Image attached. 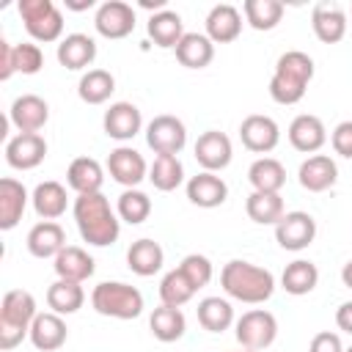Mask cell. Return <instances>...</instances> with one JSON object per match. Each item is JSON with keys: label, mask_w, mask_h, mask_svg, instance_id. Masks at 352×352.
I'll list each match as a JSON object with an SVG mask.
<instances>
[{"label": "cell", "mask_w": 352, "mask_h": 352, "mask_svg": "<svg viewBox=\"0 0 352 352\" xmlns=\"http://www.w3.org/2000/svg\"><path fill=\"white\" fill-rule=\"evenodd\" d=\"M14 74V44L0 38V80H8Z\"/></svg>", "instance_id": "7dc6e473"}, {"label": "cell", "mask_w": 352, "mask_h": 352, "mask_svg": "<svg viewBox=\"0 0 352 352\" xmlns=\"http://www.w3.org/2000/svg\"><path fill=\"white\" fill-rule=\"evenodd\" d=\"M344 352H352V346H346V349H344Z\"/></svg>", "instance_id": "816d5d0a"}, {"label": "cell", "mask_w": 352, "mask_h": 352, "mask_svg": "<svg viewBox=\"0 0 352 352\" xmlns=\"http://www.w3.org/2000/svg\"><path fill=\"white\" fill-rule=\"evenodd\" d=\"M311 80H314V58L302 50H289L275 63L270 80V96L278 104H297L305 96Z\"/></svg>", "instance_id": "3957f363"}, {"label": "cell", "mask_w": 352, "mask_h": 352, "mask_svg": "<svg viewBox=\"0 0 352 352\" xmlns=\"http://www.w3.org/2000/svg\"><path fill=\"white\" fill-rule=\"evenodd\" d=\"M47 157V140L38 132H19L6 143V162L16 170H33Z\"/></svg>", "instance_id": "7c38bea8"}, {"label": "cell", "mask_w": 352, "mask_h": 352, "mask_svg": "<svg viewBox=\"0 0 352 352\" xmlns=\"http://www.w3.org/2000/svg\"><path fill=\"white\" fill-rule=\"evenodd\" d=\"M198 324L209 333H223L234 324V308L226 297H204L198 302Z\"/></svg>", "instance_id": "f35d334b"}, {"label": "cell", "mask_w": 352, "mask_h": 352, "mask_svg": "<svg viewBox=\"0 0 352 352\" xmlns=\"http://www.w3.org/2000/svg\"><path fill=\"white\" fill-rule=\"evenodd\" d=\"M148 182L160 192H170L184 182V165L176 154H157L148 165Z\"/></svg>", "instance_id": "74e56055"}, {"label": "cell", "mask_w": 352, "mask_h": 352, "mask_svg": "<svg viewBox=\"0 0 352 352\" xmlns=\"http://www.w3.org/2000/svg\"><path fill=\"white\" fill-rule=\"evenodd\" d=\"M214 58V44L206 33H184V38L176 44V60L184 69H204Z\"/></svg>", "instance_id": "4dcf8cb0"}, {"label": "cell", "mask_w": 352, "mask_h": 352, "mask_svg": "<svg viewBox=\"0 0 352 352\" xmlns=\"http://www.w3.org/2000/svg\"><path fill=\"white\" fill-rule=\"evenodd\" d=\"M41 66H44V52L38 44H33V41L14 44V72L36 74V72H41Z\"/></svg>", "instance_id": "ee69618b"}, {"label": "cell", "mask_w": 352, "mask_h": 352, "mask_svg": "<svg viewBox=\"0 0 352 352\" xmlns=\"http://www.w3.org/2000/svg\"><path fill=\"white\" fill-rule=\"evenodd\" d=\"M8 121L19 132H38L50 121V104L38 94H22L8 107Z\"/></svg>", "instance_id": "2e32d148"}, {"label": "cell", "mask_w": 352, "mask_h": 352, "mask_svg": "<svg viewBox=\"0 0 352 352\" xmlns=\"http://www.w3.org/2000/svg\"><path fill=\"white\" fill-rule=\"evenodd\" d=\"M308 352H344L341 336H338V333H330V330H322V333H316V336L311 338Z\"/></svg>", "instance_id": "bcb514c9"}, {"label": "cell", "mask_w": 352, "mask_h": 352, "mask_svg": "<svg viewBox=\"0 0 352 352\" xmlns=\"http://www.w3.org/2000/svg\"><path fill=\"white\" fill-rule=\"evenodd\" d=\"M30 201H33V209L41 220H58L66 206H69V198H66V187L60 182H38L36 190L30 192Z\"/></svg>", "instance_id": "f1b7e54d"}, {"label": "cell", "mask_w": 352, "mask_h": 352, "mask_svg": "<svg viewBox=\"0 0 352 352\" xmlns=\"http://www.w3.org/2000/svg\"><path fill=\"white\" fill-rule=\"evenodd\" d=\"M245 212H248V217H250L253 223H258V226H275V223L286 214L280 192H258V190H253V192L248 195Z\"/></svg>", "instance_id": "8d00e7d4"}, {"label": "cell", "mask_w": 352, "mask_h": 352, "mask_svg": "<svg viewBox=\"0 0 352 352\" xmlns=\"http://www.w3.org/2000/svg\"><path fill=\"white\" fill-rule=\"evenodd\" d=\"M55 55H58V63L63 69L80 72V69H88L96 60V41L88 33H69L58 41Z\"/></svg>", "instance_id": "d6986e66"}, {"label": "cell", "mask_w": 352, "mask_h": 352, "mask_svg": "<svg viewBox=\"0 0 352 352\" xmlns=\"http://www.w3.org/2000/svg\"><path fill=\"white\" fill-rule=\"evenodd\" d=\"M107 173L113 176V182L124 184L126 190L138 187L143 179H148V165L143 160V154L132 146H118L110 151L107 157Z\"/></svg>", "instance_id": "8fae6325"}, {"label": "cell", "mask_w": 352, "mask_h": 352, "mask_svg": "<svg viewBox=\"0 0 352 352\" xmlns=\"http://www.w3.org/2000/svg\"><path fill=\"white\" fill-rule=\"evenodd\" d=\"M297 179H300V187L302 190H308V192H324V190H330L336 184L338 165L327 154H311L308 160H302V165L297 170Z\"/></svg>", "instance_id": "e0dca14e"}, {"label": "cell", "mask_w": 352, "mask_h": 352, "mask_svg": "<svg viewBox=\"0 0 352 352\" xmlns=\"http://www.w3.org/2000/svg\"><path fill=\"white\" fill-rule=\"evenodd\" d=\"M248 182L258 192H280L283 184H286V168L275 157H258L248 168Z\"/></svg>", "instance_id": "d6a6232c"}, {"label": "cell", "mask_w": 352, "mask_h": 352, "mask_svg": "<svg viewBox=\"0 0 352 352\" xmlns=\"http://www.w3.org/2000/svg\"><path fill=\"white\" fill-rule=\"evenodd\" d=\"M33 41H58L63 36V14L52 0H19L16 6Z\"/></svg>", "instance_id": "8992f818"}, {"label": "cell", "mask_w": 352, "mask_h": 352, "mask_svg": "<svg viewBox=\"0 0 352 352\" xmlns=\"http://www.w3.org/2000/svg\"><path fill=\"white\" fill-rule=\"evenodd\" d=\"M148 330H151V336H154L157 341H162V344H173V341H179V338L184 336V330H187V319H184L182 308L160 305V308H154L151 316H148Z\"/></svg>", "instance_id": "1f68e13d"}, {"label": "cell", "mask_w": 352, "mask_h": 352, "mask_svg": "<svg viewBox=\"0 0 352 352\" xmlns=\"http://www.w3.org/2000/svg\"><path fill=\"white\" fill-rule=\"evenodd\" d=\"M195 292L198 289L184 278V272L179 267L165 272V278L160 280V300H162V305H170V308H182L184 302L192 300Z\"/></svg>", "instance_id": "b9f144b4"}, {"label": "cell", "mask_w": 352, "mask_h": 352, "mask_svg": "<svg viewBox=\"0 0 352 352\" xmlns=\"http://www.w3.org/2000/svg\"><path fill=\"white\" fill-rule=\"evenodd\" d=\"M316 236V220L308 212H286L275 223V242L283 250H305Z\"/></svg>", "instance_id": "30bf717a"}, {"label": "cell", "mask_w": 352, "mask_h": 352, "mask_svg": "<svg viewBox=\"0 0 352 352\" xmlns=\"http://www.w3.org/2000/svg\"><path fill=\"white\" fill-rule=\"evenodd\" d=\"M146 143L154 154H176L187 146V126L176 116H154L146 126Z\"/></svg>", "instance_id": "ba28073f"}, {"label": "cell", "mask_w": 352, "mask_h": 352, "mask_svg": "<svg viewBox=\"0 0 352 352\" xmlns=\"http://www.w3.org/2000/svg\"><path fill=\"white\" fill-rule=\"evenodd\" d=\"M242 33V14L231 3H217L206 14V36L212 44H228Z\"/></svg>", "instance_id": "603a6c76"}, {"label": "cell", "mask_w": 352, "mask_h": 352, "mask_svg": "<svg viewBox=\"0 0 352 352\" xmlns=\"http://www.w3.org/2000/svg\"><path fill=\"white\" fill-rule=\"evenodd\" d=\"M85 302V292H82V283H74V280H55L50 283L47 289V305L52 314H60V316H69V314H77Z\"/></svg>", "instance_id": "e575fe53"}, {"label": "cell", "mask_w": 352, "mask_h": 352, "mask_svg": "<svg viewBox=\"0 0 352 352\" xmlns=\"http://www.w3.org/2000/svg\"><path fill=\"white\" fill-rule=\"evenodd\" d=\"M336 324H338V330H344V333L352 336V300H346V302L338 305V311H336Z\"/></svg>", "instance_id": "c3c4849f"}, {"label": "cell", "mask_w": 352, "mask_h": 352, "mask_svg": "<svg viewBox=\"0 0 352 352\" xmlns=\"http://www.w3.org/2000/svg\"><path fill=\"white\" fill-rule=\"evenodd\" d=\"M316 283H319V270L308 258H294L292 264H286V270L280 275V286L294 297L311 294L316 289Z\"/></svg>", "instance_id": "836d02e7"}, {"label": "cell", "mask_w": 352, "mask_h": 352, "mask_svg": "<svg viewBox=\"0 0 352 352\" xmlns=\"http://www.w3.org/2000/svg\"><path fill=\"white\" fill-rule=\"evenodd\" d=\"M94 28L99 36L116 41V38H126L135 30V8L124 0H107L96 8L94 16Z\"/></svg>", "instance_id": "9c48e42d"}, {"label": "cell", "mask_w": 352, "mask_h": 352, "mask_svg": "<svg viewBox=\"0 0 352 352\" xmlns=\"http://www.w3.org/2000/svg\"><path fill=\"white\" fill-rule=\"evenodd\" d=\"M116 91V77L107 69H88L77 82V96L85 104H104Z\"/></svg>", "instance_id": "d590c367"}, {"label": "cell", "mask_w": 352, "mask_h": 352, "mask_svg": "<svg viewBox=\"0 0 352 352\" xmlns=\"http://www.w3.org/2000/svg\"><path fill=\"white\" fill-rule=\"evenodd\" d=\"M55 275L60 280H74V283H82L94 275L96 264L94 258L88 256V250H82L80 245H66L58 256H55Z\"/></svg>", "instance_id": "4316f807"}, {"label": "cell", "mask_w": 352, "mask_h": 352, "mask_svg": "<svg viewBox=\"0 0 352 352\" xmlns=\"http://www.w3.org/2000/svg\"><path fill=\"white\" fill-rule=\"evenodd\" d=\"M91 6H94V0H66V8H72V11H85Z\"/></svg>", "instance_id": "f907efd6"}, {"label": "cell", "mask_w": 352, "mask_h": 352, "mask_svg": "<svg viewBox=\"0 0 352 352\" xmlns=\"http://www.w3.org/2000/svg\"><path fill=\"white\" fill-rule=\"evenodd\" d=\"M116 212H118V217H121L124 223L140 226V223H146L148 214H151V198H148L143 190H138V187L124 190V192L118 195Z\"/></svg>", "instance_id": "60d3db41"}, {"label": "cell", "mask_w": 352, "mask_h": 352, "mask_svg": "<svg viewBox=\"0 0 352 352\" xmlns=\"http://www.w3.org/2000/svg\"><path fill=\"white\" fill-rule=\"evenodd\" d=\"M187 198H190V204H195L201 209H214V206L226 204L228 184L217 173L201 170V173L190 176V182H187Z\"/></svg>", "instance_id": "ffe728a7"}, {"label": "cell", "mask_w": 352, "mask_h": 352, "mask_svg": "<svg viewBox=\"0 0 352 352\" xmlns=\"http://www.w3.org/2000/svg\"><path fill=\"white\" fill-rule=\"evenodd\" d=\"M36 316V297L28 289L6 292L0 302V349L8 352L16 344H22V338L30 336V324Z\"/></svg>", "instance_id": "277c9868"}, {"label": "cell", "mask_w": 352, "mask_h": 352, "mask_svg": "<svg viewBox=\"0 0 352 352\" xmlns=\"http://www.w3.org/2000/svg\"><path fill=\"white\" fill-rule=\"evenodd\" d=\"M102 126H104V135L107 138L126 143V140H132L143 129V116H140V110L132 102H113L104 110Z\"/></svg>", "instance_id": "9a60e30c"}, {"label": "cell", "mask_w": 352, "mask_h": 352, "mask_svg": "<svg viewBox=\"0 0 352 352\" xmlns=\"http://www.w3.org/2000/svg\"><path fill=\"white\" fill-rule=\"evenodd\" d=\"M275 338H278V319L270 311L253 308V311H245L236 319V341L242 344V349L261 352Z\"/></svg>", "instance_id": "52a82bcc"}, {"label": "cell", "mask_w": 352, "mask_h": 352, "mask_svg": "<svg viewBox=\"0 0 352 352\" xmlns=\"http://www.w3.org/2000/svg\"><path fill=\"white\" fill-rule=\"evenodd\" d=\"M72 214H74L82 242H88L94 248H107L121 234V217H118V212H113L110 201L102 192L77 195Z\"/></svg>", "instance_id": "6da1fadb"}, {"label": "cell", "mask_w": 352, "mask_h": 352, "mask_svg": "<svg viewBox=\"0 0 352 352\" xmlns=\"http://www.w3.org/2000/svg\"><path fill=\"white\" fill-rule=\"evenodd\" d=\"M25 245L36 258H55L66 248V231L55 220H41L28 231Z\"/></svg>", "instance_id": "44dd1931"}, {"label": "cell", "mask_w": 352, "mask_h": 352, "mask_svg": "<svg viewBox=\"0 0 352 352\" xmlns=\"http://www.w3.org/2000/svg\"><path fill=\"white\" fill-rule=\"evenodd\" d=\"M220 286L228 297L248 302V305H258L267 302L275 292V275L253 261L245 258H231L223 270H220Z\"/></svg>", "instance_id": "7a4b0ae2"}, {"label": "cell", "mask_w": 352, "mask_h": 352, "mask_svg": "<svg viewBox=\"0 0 352 352\" xmlns=\"http://www.w3.org/2000/svg\"><path fill=\"white\" fill-rule=\"evenodd\" d=\"M66 184L77 192V195H91V192H102L104 184V170L94 157H77L69 162L66 168Z\"/></svg>", "instance_id": "cb8c5ba5"}, {"label": "cell", "mask_w": 352, "mask_h": 352, "mask_svg": "<svg viewBox=\"0 0 352 352\" xmlns=\"http://www.w3.org/2000/svg\"><path fill=\"white\" fill-rule=\"evenodd\" d=\"M242 352H253V349H242Z\"/></svg>", "instance_id": "f5cc1de1"}, {"label": "cell", "mask_w": 352, "mask_h": 352, "mask_svg": "<svg viewBox=\"0 0 352 352\" xmlns=\"http://www.w3.org/2000/svg\"><path fill=\"white\" fill-rule=\"evenodd\" d=\"M242 11H245V22L253 30H272L283 19V3L280 0H245Z\"/></svg>", "instance_id": "ab89813d"}, {"label": "cell", "mask_w": 352, "mask_h": 352, "mask_svg": "<svg viewBox=\"0 0 352 352\" xmlns=\"http://www.w3.org/2000/svg\"><path fill=\"white\" fill-rule=\"evenodd\" d=\"M66 336H69V330H66L63 316L47 311V314H38V316L33 319L28 338H30V344H33L38 352H55V349H60V346L66 344Z\"/></svg>", "instance_id": "7402d4cb"}, {"label": "cell", "mask_w": 352, "mask_h": 352, "mask_svg": "<svg viewBox=\"0 0 352 352\" xmlns=\"http://www.w3.org/2000/svg\"><path fill=\"white\" fill-rule=\"evenodd\" d=\"M91 305L96 314L110 319H138L143 314V294L129 283L102 280L91 292Z\"/></svg>", "instance_id": "5b68a950"}, {"label": "cell", "mask_w": 352, "mask_h": 352, "mask_svg": "<svg viewBox=\"0 0 352 352\" xmlns=\"http://www.w3.org/2000/svg\"><path fill=\"white\" fill-rule=\"evenodd\" d=\"M28 190L22 182L6 176L0 179V228L3 231H11L22 214H25V206H28Z\"/></svg>", "instance_id": "d4e9b609"}, {"label": "cell", "mask_w": 352, "mask_h": 352, "mask_svg": "<svg viewBox=\"0 0 352 352\" xmlns=\"http://www.w3.org/2000/svg\"><path fill=\"white\" fill-rule=\"evenodd\" d=\"M289 143L302 151V154H316L324 143H327V129L322 124L319 116H311V113H300L292 124H289Z\"/></svg>", "instance_id": "ac0fdd59"}, {"label": "cell", "mask_w": 352, "mask_h": 352, "mask_svg": "<svg viewBox=\"0 0 352 352\" xmlns=\"http://www.w3.org/2000/svg\"><path fill=\"white\" fill-rule=\"evenodd\" d=\"M330 143H333V151H336L338 157L352 160V121H341V124L333 129Z\"/></svg>", "instance_id": "f6af8a7d"}, {"label": "cell", "mask_w": 352, "mask_h": 352, "mask_svg": "<svg viewBox=\"0 0 352 352\" xmlns=\"http://www.w3.org/2000/svg\"><path fill=\"white\" fill-rule=\"evenodd\" d=\"M195 160L204 170L209 173H217L223 168H228L231 157H234V148H231V140L226 132H217V129H206L198 135L195 140Z\"/></svg>", "instance_id": "5bb4252c"}, {"label": "cell", "mask_w": 352, "mask_h": 352, "mask_svg": "<svg viewBox=\"0 0 352 352\" xmlns=\"http://www.w3.org/2000/svg\"><path fill=\"white\" fill-rule=\"evenodd\" d=\"M239 138H242V146L253 154H270L278 140H280V129L275 124V118L270 116H261V113H253L248 116L242 124H239Z\"/></svg>", "instance_id": "4fadbf2b"}, {"label": "cell", "mask_w": 352, "mask_h": 352, "mask_svg": "<svg viewBox=\"0 0 352 352\" xmlns=\"http://www.w3.org/2000/svg\"><path fill=\"white\" fill-rule=\"evenodd\" d=\"M341 283H344L346 289H352V258L341 267Z\"/></svg>", "instance_id": "681fc988"}, {"label": "cell", "mask_w": 352, "mask_h": 352, "mask_svg": "<svg viewBox=\"0 0 352 352\" xmlns=\"http://www.w3.org/2000/svg\"><path fill=\"white\" fill-rule=\"evenodd\" d=\"M162 264H165V250L154 239H146V236L143 239H135L129 245V250H126V267L135 275H140V278L157 275L162 270Z\"/></svg>", "instance_id": "484cf974"}, {"label": "cell", "mask_w": 352, "mask_h": 352, "mask_svg": "<svg viewBox=\"0 0 352 352\" xmlns=\"http://www.w3.org/2000/svg\"><path fill=\"white\" fill-rule=\"evenodd\" d=\"M311 28L319 41L336 44L346 36V14H344V8L333 6V3H319L311 14Z\"/></svg>", "instance_id": "83f0119b"}, {"label": "cell", "mask_w": 352, "mask_h": 352, "mask_svg": "<svg viewBox=\"0 0 352 352\" xmlns=\"http://www.w3.org/2000/svg\"><path fill=\"white\" fill-rule=\"evenodd\" d=\"M179 270L184 272V278H187L195 289H204V286L212 280V275H214L212 261H209L206 256H201V253H190V256H184L182 264H179Z\"/></svg>", "instance_id": "7bdbcfd3"}, {"label": "cell", "mask_w": 352, "mask_h": 352, "mask_svg": "<svg viewBox=\"0 0 352 352\" xmlns=\"http://www.w3.org/2000/svg\"><path fill=\"white\" fill-rule=\"evenodd\" d=\"M146 30H148V38H151L157 47H162V50H176V44L184 38V22H182V16H179L176 11H170V8L151 14Z\"/></svg>", "instance_id": "f546056e"}]
</instances>
